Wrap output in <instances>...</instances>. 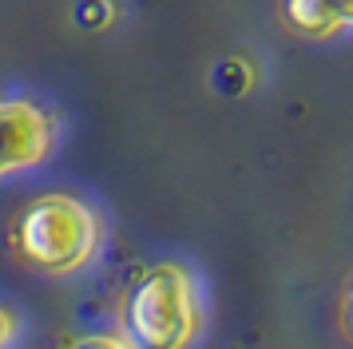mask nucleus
I'll return each instance as SVG.
<instances>
[{
    "mask_svg": "<svg viewBox=\"0 0 353 349\" xmlns=\"http://www.w3.org/2000/svg\"><path fill=\"white\" fill-rule=\"evenodd\" d=\"M8 246L20 266L44 278H72L103 250V215L72 190H48L20 206Z\"/></svg>",
    "mask_w": 353,
    "mask_h": 349,
    "instance_id": "obj_1",
    "label": "nucleus"
},
{
    "mask_svg": "<svg viewBox=\"0 0 353 349\" xmlns=\"http://www.w3.org/2000/svg\"><path fill=\"white\" fill-rule=\"evenodd\" d=\"M119 330L139 349H191L203 333L199 282L183 262H155L131 282Z\"/></svg>",
    "mask_w": 353,
    "mask_h": 349,
    "instance_id": "obj_2",
    "label": "nucleus"
},
{
    "mask_svg": "<svg viewBox=\"0 0 353 349\" xmlns=\"http://www.w3.org/2000/svg\"><path fill=\"white\" fill-rule=\"evenodd\" d=\"M60 147V115L40 99L0 92V179L44 167Z\"/></svg>",
    "mask_w": 353,
    "mask_h": 349,
    "instance_id": "obj_3",
    "label": "nucleus"
},
{
    "mask_svg": "<svg viewBox=\"0 0 353 349\" xmlns=\"http://www.w3.org/2000/svg\"><path fill=\"white\" fill-rule=\"evenodd\" d=\"M282 20L305 40H334L353 32V0H282Z\"/></svg>",
    "mask_w": 353,
    "mask_h": 349,
    "instance_id": "obj_4",
    "label": "nucleus"
},
{
    "mask_svg": "<svg viewBox=\"0 0 353 349\" xmlns=\"http://www.w3.org/2000/svg\"><path fill=\"white\" fill-rule=\"evenodd\" d=\"M64 349H139V346H135L123 330H96V333H80V337H72Z\"/></svg>",
    "mask_w": 353,
    "mask_h": 349,
    "instance_id": "obj_5",
    "label": "nucleus"
},
{
    "mask_svg": "<svg viewBox=\"0 0 353 349\" xmlns=\"http://www.w3.org/2000/svg\"><path fill=\"white\" fill-rule=\"evenodd\" d=\"M20 337V314L0 306V349H12V341Z\"/></svg>",
    "mask_w": 353,
    "mask_h": 349,
    "instance_id": "obj_6",
    "label": "nucleus"
},
{
    "mask_svg": "<svg viewBox=\"0 0 353 349\" xmlns=\"http://www.w3.org/2000/svg\"><path fill=\"white\" fill-rule=\"evenodd\" d=\"M341 321H345V333L353 337V278L345 286V298H341Z\"/></svg>",
    "mask_w": 353,
    "mask_h": 349,
    "instance_id": "obj_7",
    "label": "nucleus"
}]
</instances>
